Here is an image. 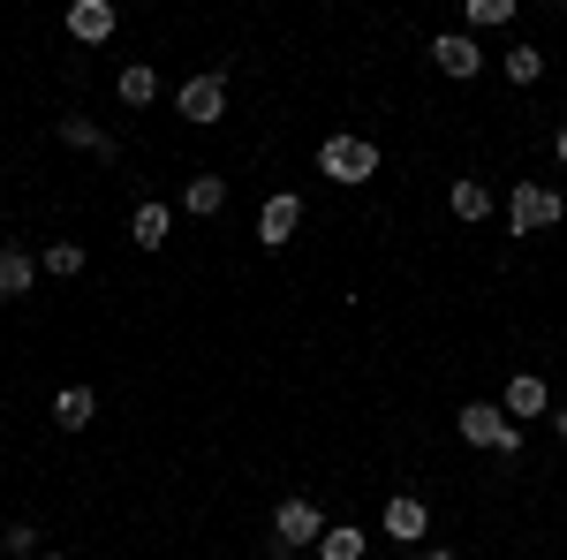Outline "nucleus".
<instances>
[{"instance_id":"8","label":"nucleus","mask_w":567,"mask_h":560,"mask_svg":"<svg viewBox=\"0 0 567 560\" xmlns=\"http://www.w3.org/2000/svg\"><path fill=\"white\" fill-rule=\"evenodd\" d=\"M432 61H439V69H446V77H454V84H470V77H477V69H484L477 39H462V31H439V39H432Z\"/></svg>"},{"instance_id":"26","label":"nucleus","mask_w":567,"mask_h":560,"mask_svg":"<svg viewBox=\"0 0 567 560\" xmlns=\"http://www.w3.org/2000/svg\"><path fill=\"white\" fill-rule=\"evenodd\" d=\"M39 560H61V553H39Z\"/></svg>"},{"instance_id":"12","label":"nucleus","mask_w":567,"mask_h":560,"mask_svg":"<svg viewBox=\"0 0 567 560\" xmlns=\"http://www.w3.org/2000/svg\"><path fill=\"white\" fill-rule=\"evenodd\" d=\"M31 281H39V258L31 251H0V303H16V296H31Z\"/></svg>"},{"instance_id":"15","label":"nucleus","mask_w":567,"mask_h":560,"mask_svg":"<svg viewBox=\"0 0 567 560\" xmlns=\"http://www.w3.org/2000/svg\"><path fill=\"white\" fill-rule=\"evenodd\" d=\"M91 417H99V394H91V387H69V394H53V425H61V431H84Z\"/></svg>"},{"instance_id":"22","label":"nucleus","mask_w":567,"mask_h":560,"mask_svg":"<svg viewBox=\"0 0 567 560\" xmlns=\"http://www.w3.org/2000/svg\"><path fill=\"white\" fill-rule=\"evenodd\" d=\"M0 546H8V560H39V530H31V522H8Z\"/></svg>"},{"instance_id":"6","label":"nucleus","mask_w":567,"mask_h":560,"mask_svg":"<svg viewBox=\"0 0 567 560\" xmlns=\"http://www.w3.org/2000/svg\"><path fill=\"white\" fill-rule=\"evenodd\" d=\"M296 227H303V197H296V190H272L265 213H258V243H265V251H288Z\"/></svg>"},{"instance_id":"4","label":"nucleus","mask_w":567,"mask_h":560,"mask_svg":"<svg viewBox=\"0 0 567 560\" xmlns=\"http://www.w3.org/2000/svg\"><path fill=\"white\" fill-rule=\"evenodd\" d=\"M318 538H326V516L310 508L303 492H288V500L272 508V546H280V553H296V546H318Z\"/></svg>"},{"instance_id":"25","label":"nucleus","mask_w":567,"mask_h":560,"mask_svg":"<svg viewBox=\"0 0 567 560\" xmlns=\"http://www.w3.org/2000/svg\"><path fill=\"white\" fill-rule=\"evenodd\" d=\"M553 431H560V439H567V409H553Z\"/></svg>"},{"instance_id":"18","label":"nucleus","mask_w":567,"mask_h":560,"mask_svg":"<svg viewBox=\"0 0 567 560\" xmlns=\"http://www.w3.org/2000/svg\"><path fill=\"white\" fill-rule=\"evenodd\" d=\"M318 553H326V560H363V553H371V538H363L355 522H333V530L318 538Z\"/></svg>"},{"instance_id":"19","label":"nucleus","mask_w":567,"mask_h":560,"mask_svg":"<svg viewBox=\"0 0 567 560\" xmlns=\"http://www.w3.org/2000/svg\"><path fill=\"white\" fill-rule=\"evenodd\" d=\"M45 273H53V281H76V273H84V243H45Z\"/></svg>"},{"instance_id":"10","label":"nucleus","mask_w":567,"mask_h":560,"mask_svg":"<svg viewBox=\"0 0 567 560\" xmlns=\"http://www.w3.org/2000/svg\"><path fill=\"white\" fill-rule=\"evenodd\" d=\"M386 530L401 538V546H416V538L432 530V508H424L416 492H393V500H386Z\"/></svg>"},{"instance_id":"7","label":"nucleus","mask_w":567,"mask_h":560,"mask_svg":"<svg viewBox=\"0 0 567 560\" xmlns=\"http://www.w3.org/2000/svg\"><path fill=\"white\" fill-rule=\"evenodd\" d=\"M61 23H69V39H76V45H106L122 16H114V0H76V8H69Z\"/></svg>"},{"instance_id":"5","label":"nucleus","mask_w":567,"mask_h":560,"mask_svg":"<svg viewBox=\"0 0 567 560\" xmlns=\"http://www.w3.org/2000/svg\"><path fill=\"white\" fill-rule=\"evenodd\" d=\"M175 114L182 122H219V114H227V77H219V69L189 77V84L175 91Z\"/></svg>"},{"instance_id":"24","label":"nucleus","mask_w":567,"mask_h":560,"mask_svg":"<svg viewBox=\"0 0 567 560\" xmlns=\"http://www.w3.org/2000/svg\"><path fill=\"white\" fill-rule=\"evenodd\" d=\"M553 160H560V167H567V122H560V130H553Z\"/></svg>"},{"instance_id":"11","label":"nucleus","mask_w":567,"mask_h":560,"mask_svg":"<svg viewBox=\"0 0 567 560\" xmlns=\"http://www.w3.org/2000/svg\"><path fill=\"white\" fill-rule=\"evenodd\" d=\"M53 136H61L69 152H91V160H114V136L99 130V122H84V114H69V122H53Z\"/></svg>"},{"instance_id":"13","label":"nucleus","mask_w":567,"mask_h":560,"mask_svg":"<svg viewBox=\"0 0 567 560\" xmlns=\"http://www.w3.org/2000/svg\"><path fill=\"white\" fill-rule=\"evenodd\" d=\"M219 205H227V182H219V174H189V182H182V213L189 220H213Z\"/></svg>"},{"instance_id":"16","label":"nucleus","mask_w":567,"mask_h":560,"mask_svg":"<svg viewBox=\"0 0 567 560\" xmlns=\"http://www.w3.org/2000/svg\"><path fill=\"white\" fill-rule=\"evenodd\" d=\"M114 91H122V106H152V99H159V69H152V61H130Z\"/></svg>"},{"instance_id":"20","label":"nucleus","mask_w":567,"mask_h":560,"mask_svg":"<svg viewBox=\"0 0 567 560\" xmlns=\"http://www.w3.org/2000/svg\"><path fill=\"white\" fill-rule=\"evenodd\" d=\"M515 23V0H470V31H507Z\"/></svg>"},{"instance_id":"17","label":"nucleus","mask_w":567,"mask_h":560,"mask_svg":"<svg viewBox=\"0 0 567 560\" xmlns=\"http://www.w3.org/2000/svg\"><path fill=\"white\" fill-rule=\"evenodd\" d=\"M446 205H454V220H470V227H477V220H492V190H484V182H454V190H446Z\"/></svg>"},{"instance_id":"27","label":"nucleus","mask_w":567,"mask_h":560,"mask_svg":"<svg viewBox=\"0 0 567 560\" xmlns=\"http://www.w3.org/2000/svg\"><path fill=\"white\" fill-rule=\"evenodd\" d=\"M0 227H8V213H0Z\"/></svg>"},{"instance_id":"3","label":"nucleus","mask_w":567,"mask_h":560,"mask_svg":"<svg viewBox=\"0 0 567 560\" xmlns=\"http://www.w3.org/2000/svg\"><path fill=\"white\" fill-rule=\"evenodd\" d=\"M553 220H560V190H545V182H515L507 190V235H537Z\"/></svg>"},{"instance_id":"21","label":"nucleus","mask_w":567,"mask_h":560,"mask_svg":"<svg viewBox=\"0 0 567 560\" xmlns=\"http://www.w3.org/2000/svg\"><path fill=\"white\" fill-rule=\"evenodd\" d=\"M545 77V53L537 45H507V84H537Z\"/></svg>"},{"instance_id":"23","label":"nucleus","mask_w":567,"mask_h":560,"mask_svg":"<svg viewBox=\"0 0 567 560\" xmlns=\"http://www.w3.org/2000/svg\"><path fill=\"white\" fill-rule=\"evenodd\" d=\"M409 560H462V553H446V546H416Z\"/></svg>"},{"instance_id":"2","label":"nucleus","mask_w":567,"mask_h":560,"mask_svg":"<svg viewBox=\"0 0 567 560\" xmlns=\"http://www.w3.org/2000/svg\"><path fill=\"white\" fill-rule=\"evenodd\" d=\"M318 174L355 190V182L379 174V144H371V136H326V144H318Z\"/></svg>"},{"instance_id":"9","label":"nucleus","mask_w":567,"mask_h":560,"mask_svg":"<svg viewBox=\"0 0 567 560\" xmlns=\"http://www.w3.org/2000/svg\"><path fill=\"white\" fill-rule=\"evenodd\" d=\"M507 417H553V387L537 379V371H515L507 379V401H499Z\"/></svg>"},{"instance_id":"14","label":"nucleus","mask_w":567,"mask_h":560,"mask_svg":"<svg viewBox=\"0 0 567 560\" xmlns=\"http://www.w3.org/2000/svg\"><path fill=\"white\" fill-rule=\"evenodd\" d=\"M167 227H175V205H159V197H144V205L130 213V235L144 243V251H159V243H167Z\"/></svg>"},{"instance_id":"1","label":"nucleus","mask_w":567,"mask_h":560,"mask_svg":"<svg viewBox=\"0 0 567 560\" xmlns=\"http://www.w3.org/2000/svg\"><path fill=\"white\" fill-rule=\"evenodd\" d=\"M454 431H462L470 447H484V455H507V462L523 455V431H515V417H507L499 401H470V409L454 417Z\"/></svg>"}]
</instances>
